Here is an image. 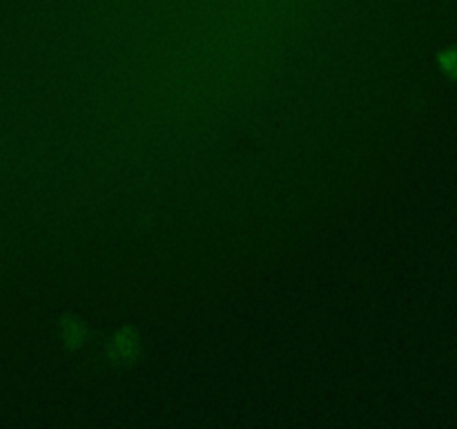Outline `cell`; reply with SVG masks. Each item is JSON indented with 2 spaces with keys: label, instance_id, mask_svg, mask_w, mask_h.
I'll return each mask as SVG.
<instances>
[{
  "label": "cell",
  "instance_id": "2",
  "mask_svg": "<svg viewBox=\"0 0 457 429\" xmlns=\"http://www.w3.org/2000/svg\"><path fill=\"white\" fill-rule=\"evenodd\" d=\"M58 333H61L62 344H65L70 351H76V349L85 347V344L92 340L94 331H92V326H89L87 322L83 320V317L67 313V315L61 317V324H58Z\"/></svg>",
  "mask_w": 457,
  "mask_h": 429
},
{
  "label": "cell",
  "instance_id": "1",
  "mask_svg": "<svg viewBox=\"0 0 457 429\" xmlns=\"http://www.w3.org/2000/svg\"><path fill=\"white\" fill-rule=\"evenodd\" d=\"M141 351V335L132 326H120L105 342V358L116 369H128V366L137 365Z\"/></svg>",
  "mask_w": 457,
  "mask_h": 429
}]
</instances>
